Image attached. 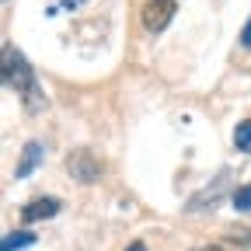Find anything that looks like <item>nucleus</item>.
Instances as JSON below:
<instances>
[{"instance_id":"f257e3e1","label":"nucleus","mask_w":251,"mask_h":251,"mask_svg":"<svg viewBox=\"0 0 251 251\" xmlns=\"http://www.w3.org/2000/svg\"><path fill=\"white\" fill-rule=\"evenodd\" d=\"M4 84L18 94L25 101L28 112H39L46 105L42 91H39V80H35V70H31V63L25 59V52L11 42H4Z\"/></svg>"},{"instance_id":"f03ea898","label":"nucleus","mask_w":251,"mask_h":251,"mask_svg":"<svg viewBox=\"0 0 251 251\" xmlns=\"http://www.w3.org/2000/svg\"><path fill=\"white\" fill-rule=\"evenodd\" d=\"M67 171L74 175V181L91 185V181L101 178V161H98L91 150H70V157H67Z\"/></svg>"},{"instance_id":"7ed1b4c3","label":"nucleus","mask_w":251,"mask_h":251,"mask_svg":"<svg viewBox=\"0 0 251 251\" xmlns=\"http://www.w3.org/2000/svg\"><path fill=\"white\" fill-rule=\"evenodd\" d=\"M175 18V0H147L143 7V28L147 31H164Z\"/></svg>"},{"instance_id":"20e7f679","label":"nucleus","mask_w":251,"mask_h":251,"mask_svg":"<svg viewBox=\"0 0 251 251\" xmlns=\"http://www.w3.org/2000/svg\"><path fill=\"white\" fill-rule=\"evenodd\" d=\"M59 199H52V196H42V199H31L25 209H21V220L25 224H39V220H52L56 213H59Z\"/></svg>"},{"instance_id":"39448f33","label":"nucleus","mask_w":251,"mask_h":251,"mask_svg":"<svg viewBox=\"0 0 251 251\" xmlns=\"http://www.w3.org/2000/svg\"><path fill=\"white\" fill-rule=\"evenodd\" d=\"M42 143L39 140H28L25 143V150H21V161H18V168H14V178H28L31 171H35L39 164H42Z\"/></svg>"},{"instance_id":"423d86ee","label":"nucleus","mask_w":251,"mask_h":251,"mask_svg":"<svg viewBox=\"0 0 251 251\" xmlns=\"http://www.w3.org/2000/svg\"><path fill=\"white\" fill-rule=\"evenodd\" d=\"M227 175H230V171H224V175H220V178H216V185H209V188H206V192H199V196H196L192 202H188V209H192V213H196V209H202L206 202H220V196H224V185H227V181H224Z\"/></svg>"},{"instance_id":"0eeeda50","label":"nucleus","mask_w":251,"mask_h":251,"mask_svg":"<svg viewBox=\"0 0 251 251\" xmlns=\"http://www.w3.org/2000/svg\"><path fill=\"white\" fill-rule=\"evenodd\" d=\"M31 244H35V234L31 230H14L0 241V251H18V248H31Z\"/></svg>"},{"instance_id":"6e6552de","label":"nucleus","mask_w":251,"mask_h":251,"mask_svg":"<svg viewBox=\"0 0 251 251\" xmlns=\"http://www.w3.org/2000/svg\"><path fill=\"white\" fill-rule=\"evenodd\" d=\"M234 147L241 153H251V119H244L237 129H234Z\"/></svg>"},{"instance_id":"1a4fd4ad","label":"nucleus","mask_w":251,"mask_h":251,"mask_svg":"<svg viewBox=\"0 0 251 251\" xmlns=\"http://www.w3.org/2000/svg\"><path fill=\"white\" fill-rule=\"evenodd\" d=\"M234 209H241V213L251 209V185H241L237 192H234Z\"/></svg>"},{"instance_id":"9d476101","label":"nucleus","mask_w":251,"mask_h":251,"mask_svg":"<svg viewBox=\"0 0 251 251\" xmlns=\"http://www.w3.org/2000/svg\"><path fill=\"white\" fill-rule=\"evenodd\" d=\"M230 241L241 248H251V230H230Z\"/></svg>"},{"instance_id":"9b49d317","label":"nucleus","mask_w":251,"mask_h":251,"mask_svg":"<svg viewBox=\"0 0 251 251\" xmlns=\"http://www.w3.org/2000/svg\"><path fill=\"white\" fill-rule=\"evenodd\" d=\"M241 46H244V49H251V18H248V25L241 28Z\"/></svg>"},{"instance_id":"f8f14e48","label":"nucleus","mask_w":251,"mask_h":251,"mask_svg":"<svg viewBox=\"0 0 251 251\" xmlns=\"http://www.w3.org/2000/svg\"><path fill=\"white\" fill-rule=\"evenodd\" d=\"M199 251H227L224 244H206V248H199Z\"/></svg>"},{"instance_id":"ddd939ff","label":"nucleus","mask_w":251,"mask_h":251,"mask_svg":"<svg viewBox=\"0 0 251 251\" xmlns=\"http://www.w3.org/2000/svg\"><path fill=\"white\" fill-rule=\"evenodd\" d=\"M126 251H147L143 244H129V248H126Z\"/></svg>"}]
</instances>
